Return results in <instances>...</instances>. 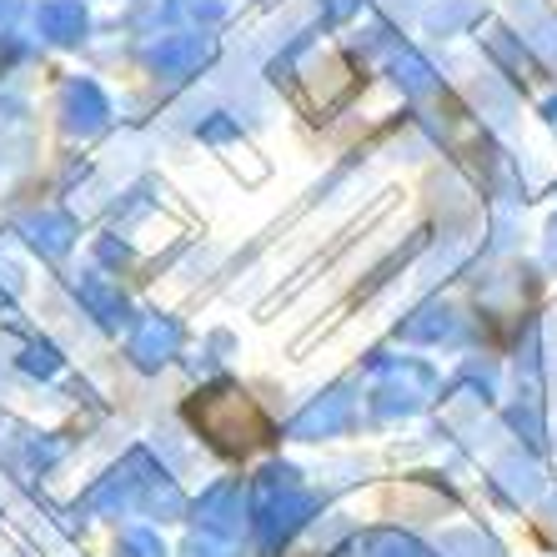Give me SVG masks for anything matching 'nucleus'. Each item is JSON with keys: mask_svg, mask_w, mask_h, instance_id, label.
<instances>
[{"mask_svg": "<svg viewBox=\"0 0 557 557\" xmlns=\"http://www.w3.org/2000/svg\"><path fill=\"white\" fill-rule=\"evenodd\" d=\"M186 417H191L196 428H201V437L226 457H242V453H251V447H261V442L272 437V422L261 417V407L236 387L201 392L196 403H186Z\"/></svg>", "mask_w": 557, "mask_h": 557, "instance_id": "obj_1", "label": "nucleus"}, {"mask_svg": "<svg viewBox=\"0 0 557 557\" xmlns=\"http://www.w3.org/2000/svg\"><path fill=\"white\" fill-rule=\"evenodd\" d=\"M317 507H322V503H317V497H307V493H292V497H282V503L261 507V512H257L261 553H276V547L292 543V532L307 528V518L317 512Z\"/></svg>", "mask_w": 557, "mask_h": 557, "instance_id": "obj_2", "label": "nucleus"}, {"mask_svg": "<svg viewBox=\"0 0 557 557\" xmlns=\"http://www.w3.org/2000/svg\"><path fill=\"white\" fill-rule=\"evenodd\" d=\"M106 116H111V106H106V96H101V86H96V81H65V91H61V126L71 131V136H91V131H101Z\"/></svg>", "mask_w": 557, "mask_h": 557, "instance_id": "obj_3", "label": "nucleus"}, {"mask_svg": "<svg viewBox=\"0 0 557 557\" xmlns=\"http://www.w3.org/2000/svg\"><path fill=\"white\" fill-rule=\"evenodd\" d=\"M21 236H26V247L40 251V257H65L71 242H76V221L65 216V211H36V216L21 221Z\"/></svg>", "mask_w": 557, "mask_h": 557, "instance_id": "obj_4", "label": "nucleus"}, {"mask_svg": "<svg viewBox=\"0 0 557 557\" xmlns=\"http://www.w3.org/2000/svg\"><path fill=\"white\" fill-rule=\"evenodd\" d=\"M36 30L51 46H76L86 36V5L81 0H46L36 11Z\"/></svg>", "mask_w": 557, "mask_h": 557, "instance_id": "obj_5", "label": "nucleus"}, {"mask_svg": "<svg viewBox=\"0 0 557 557\" xmlns=\"http://www.w3.org/2000/svg\"><path fill=\"white\" fill-rule=\"evenodd\" d=\"M236 503H242L236 482H221V487H211V493L196 503V522H201V532H211V537H226V532L242 528V512H236Z\"/></svg>", "mask_w": 557, "mask_h": 557, "instance_id": "obj_6", "label": "nucleus"}, {"mask_svg": "<svg viewBox=\"0 0 557 557\" xmlns=\"http://www.w3.org/2000/svg\"><path fill=\"white\" fill-rule=\"evenodd\" d=\"M171 351H176V326L161 322V317H151V322L131 337V357H136V367H146V372H156Z\"/></svg>", "mask_w": 557, "mask_h": 557, "instance_id": "obj_7", "label": "nucleus"}, {"mask_svg": "<svg viewBox=\"0 0 557 557\" xmlns=\"http://www.w3.org/2000/svg\"><path fill=\"white\" fill-rule=\"evenodd\" d=\"M347 397L342 392H332L326 403H317V407H307V412L297 417V437H332V432H342L347 428Z\"/></svg>", "mask_w": 557, "mask_h": 557, "instance_id": "obj_8", "label": "nucleus"}, {"mask_svg": "<svg viewBox=\"0 0 557 557\" xmlns=\"http://www.w3.org/2000/svg\"><path fill=\"white\" fill-rule=\"evenodd\" d=\"M351 553L357 557H428V547L417 543V537H407V532H367V537L351 543Z\"/></svg>", "mask_w": 557, "mask_h": 557, "instance_id": "obj_9", "label": "nucleus"}, {"mask_svg": "<svg viewBox=\"0 0 557 557\" xmlns=\"http://www.w3.org/2000/svg\"><path fill=\"white\" fill-rule=\"evenodd\" d=\"M81 301H86V307L96 311V322H106V326H116L121 317H126V301H121V292H111L101 276H86V282H81Z\"/></svg>", "mask_w": 557, "mask_h": 557, "instance_id": "obj_10", "label": "nucleus"}, {"mask_svg": "<svg viewBox=\"0 0 557 557\" xmlns=\"http://www.w3.org/2000/svg\"><path fill=\"white\" fill-rule=\"evenodd\" d=\"M292 493H297V472H292V467H267L257 478V512L282 503V497H292Z\"/></svg>", "mask_w": 557, "mask_h": 557, "instance_id": "obj_11", "label": "nucleus"}, {"mask_svg": "<svg viewBox=\"0 0 557 557\" xmlns=\"http://www.w3.org/2000/svg\"><path fill=\"white\" fill-rule=\"evenodd\" d=\"M141 507L151 512V518H176V512H182V493H176L166 478H146Z\"/></svg>", "mask_w": 557, "mask_h": 557, "instance_id": "obj_12", "label": "nucleus"}, {"mask_svg": "<svg viewBox=\"0 0 557 557\" xmlns=\"http://www.w3.org/2000/svg\"><path fill=\"white\" fill-rule=\"evenodd\" d=\"M55 367H61V351H55L51 342H30V347L21 351V372H30V376H51Z\"/></svg>", "mask_w": 557, "mask_h": 557, "instance_id": "obj_13", "label": "nucleus"}, {"mask_svg": "<svg viewBox=\"0 0 557 557\" xmlns=\"http://www.w3.org/2000/svg\"><path fill=\"white\" fill-rule=\"evenodd\" d=\"M121 557H166V547H161V537H156V532L136 528V532H126V537H121Z\"/></svg>", "mask_w": 557, "mask_h": 557, "instance_id": "obj_14", "label": "nucleus"}, {"mask_svg": "<svg viewBox=\"0 0 557 557\" xmlns=\"http://www.w3.org/2000/svg\"><path fill=\"white\" fill-rule=\"evenodd\" d=\"M182 557H236V553H232V543H226V537H211V532H201V537H191V543H186Z\"/></svg>", "mask_w": 557, "mask_h": 557, "instance_id": "obj_15", "label": "nucleus"}, {"mask_svg": "<svg viewBox=\"0 0 557 557\" xmlns=\"http://www.w3.org/2000/svg\"><path fill=\"white\" fill-rule=\"evenodd\" d=\"M0 311H5V297H0Z\"/></svg>", "mask_w": 557, "mask_h": 557, "instance_id": "obj_16", "label": "nucleus"}, {"mask_svg": "<svg viewBox=\"0 0 557 557\" xmlns=\"http://www.w3.org/2000/svg\"><path fill=\"white\" fill-rule=\"evenodd\" d=\"M0 65H5V55H0Z\"/></svg>", "mask_w": 557, "mask_h": 557, "instance_id": "obj_17", "label": "nucleus"}]
</instances>
